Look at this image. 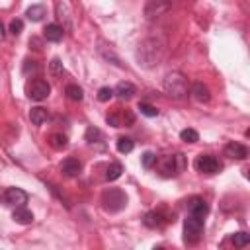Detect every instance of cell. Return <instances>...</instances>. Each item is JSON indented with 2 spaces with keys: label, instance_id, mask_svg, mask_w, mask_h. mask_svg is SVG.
Returning <instances> with one entry per match:
<instances>
[{
  "label": "cell",
  "instance_id": "obj_1",
  "mask_svg": "<svg viewBox=\"0 0 250 250\" xmlns=\"http://www.w3.org/2000/svg\"><path fill=\"white\" fill-rule=\"evenodd\" d=\"M166 53V39L162 35H150L145 41H141L137 49V61L145 68L156 66Z\"/></svg>",
  "mask_w": 250,
  "mask_h": 250
},
{
  "label": "cell",
  "instance_id": "obj_2",
  "mask_svg": "<svg viewBox=\"0 0 250 250\" xmlns=\"http://www.w3.org/2000/svg\"><path fill=\"white\" fill-rule=\"evenodd\" d=\"M162 88L168 96H172L176 100H182V98L188 96V78L182 72H168L164 76Z\"/></svg>",
  "mask_w": 250,
  "mask_h": 250
},
{
  "label": "cell",
  "instance_id": "obj_3",
  "mask_svg": "<svg viewBox=\"0 0 250 250\" xmlns=\"http://www.w3.org/2000/svg\"><path fill=\"white\" fill-rule=\"evenodd\" d=\"M158 162V170L162 176L170 178V176H180L184 170H186V154L182 152H176V154H170V156H164V158H156Z\"/></svg>",
  "mask_w": 250,
  "mask_h": 250
},
{
  "label": "cell",
  "instance_id": "obj_4",
  "mask_svg": "<svg viewBox=\"0 0 250 250\" xmlns=\"http://www.w3.org/2000/svg\"><path fill=\"white\" fill-rule=\"evenodd\" d=\"M127 205V195L119 188H109L102 193V207L107 213H117Z\"/></svg>",
  "mask_w": 250,
  "mask_h": 250
},
{
  "label": "cell",
  "instance_id": "obj_5",
  "mask_svg": "<svg viewBox=\"0 0 250 250\" xmlns=\"http://www.w3.org/2000/svg\"><path fill=\"white\" fill-rule=\"evenodd\" d=\"M203 236V219L195 215H188L184 221V242L197 244Z\"/></svg>",
  "mask_w": 250,
  "mask_h": 250
},
{
  "label": "cell",
  "instance_id": "obj_6",
  "mask_svg": "<svg viewBox=\"0 0 250 250\" xmlns=\"http://www.w3.org/2000/svg\"><path fill=\"white\" fill-rule=\"evenodd\" d=\"M25 92H27V98H29V100H33V102H43V100L49 98L51 86H49V82H45V80H41V78H35V80H31V82L27 84Z\"/></svg>",
  "mask_w": 250,
  "mask_h": 250
},
{
  "label": "cell",
  "instance_id": "obj_7",
  "mask_svg": "<svg viewBox=\"0 0 250 250\" xmlns=\"http://www.w3.org/2000/svg\"><path fill=\"white\" fill-rule=\"evenodd\" d=\"M170 8H172V0H146L145 18L146 20H158L160 16L168 14Z\"/></svg>",
  "mask_w": 250,
  "mask_h": 250
},
{
  "label": "cell",
  "instance_id": "obj_8",
  "mask_svg": "<svg viewBox=\"0 0 250 250\" xmlns=\"http://www.w3.org/2000/svg\"><path fill=\"white\" fill-rule=\"evenodd\" d=\"M105 121H107V125H111V127H131L133 121H135V115H133L129 109L115 107V111L107 113Z\"/></svg>",
  "mask_w": 250,
  "mask_h": 250
},
{
  "label": "cell",
  "instance_id": "obj_9",
  "mask_svg": "<svg viewBox=\"0 0 250 250\" xmlns=\"http://www.w3.org/2000/svg\"><path fill=\"white\" fill-rule=\"evenodd\" d=\"M195 170L201 174H217L221 170V162L213 156V154H199L193 162Z\"/></svg>",
  "mask_w": 250,
  "mask_h": 250
},
{
  "label": "cell",
  "instance_id": "obj_10",
  "mask_svg": "<svg viewBox=\"0 0 250 250\" xmlns=\"http://www.w3.org/2000/svg\"><path fill=\"white\" fill-rule=\"evenodd\" d=\"M4 203L6 205H14V207H20V205H25L27 203V193L21 189V188H8L2 195Z\"/></svg>",
  "mask_w": 250,
  "mask_h": 250
},
{
  "label": "cell",
  "instance_id": "obj_11",
  "mask_svg": "<svg viewBox=\"0 0 250 250\" xmlns=\"http://www.w3.org/2000/svg\"><path fill=\"white\" fill-rule=\"evenodd\" d=\"M57 18H59V21H62V25H61L62 31L72 33L74 23H72V16H70V10H68V4L64 0H59L57 2Z\"/></svg>",
  "mask_w": 250,
  "mask_h": 250
},
{
  "label": "cell",
  "instance_id": "obj_12",
  "mask_svg": "<svg viewBox=\"0 0 250 250\" xmlns=\"http://www.w3.org/2000/svg\"><path fill=\"white\" fill-rule=\"evenodd\" d=\"M61 172H62L66 178H76V176L82 174V162H80L78 158H74V156H68V158L62 160Z\"/></svg>",
  "mask_w": 250,
  "mask_h": 250
},
{
  "label": "cell",
  "instance_id": "obj_13",
  "mask_svg": "<svg viewBox=\"0 0 250 250\" xmlns=\"http://www.w3.org/2000/svg\"><path fill=\"white\" fill-rule=\"evenodd\" d=\"M225 156L236 158V160H246L248 158V148L244 145H240V143L230 141V143L225 145Z\"/></svg>",
  "mask_w": 250,
  "mask_h": 250
},
{
  "label": "cell",
  "instance_id": "obj_14",
  "mask_svg": "<svg viewBox=\"0 0 250 250\" xmlns=\"http://www.w3.org/2000/svg\"><path fill=\"white\" fill-rule=\"evenodd\" d=\"M170 219L162 213V211H148L143 219V223L148 227V229H162Z\"/></svg>",
  "mask_w": 250,
  "mask_h": 250
},
{
  "label": "cell",
  "instance_id": "obj_15",
  "mask_svg": "<svg viewBox=\"0 0 250 250\" xmlns=\"http://www.w3.org/2000/svg\"><path fill=\"white\" fill-rule=\"evenodd\" d=\"M188 213L203 219V217L209 213V205H207L201 197H191V199L188 201Z\"/></svg>",
  "mask_w": 250,
  "mask_h": 250
},
{
  "label": "cell",
  "instance_id": "obj_16",
  "mask_svg": "<svg viewBox=\"0 0 250 250\" xmlns=\"http://www.w3.org/2000/svg\"><path fill=\"white\" fill-rule=\"evenodd\" d=\"M98 53H100V57L104 59V61H107V62H111V64H115V66H123V62L119 61V57L113 53V49L109 47V45H105L104 41H98Z\"/></svg>",
  "mask_w": 250,
  "mask_h": 250
},
{
  "label": "cell",
  "instance_id": "obj_17",
  "mask_svg": "<svg viewBox=\"0 0 250 250\" xmlns=\"http://www.w3.org/2000/svg\"><path fill=\"white\" fill-rule=\"evenodd\" d=\"M191 96H193V100L199 102V104H207V102L211 100V92H209V88H207L203 82H195V84L191 86Z\"/></svg>",
  "mask_w": 250,
  "mask_h": 250
},
{
  "label": "cell",
  "instance_id": "obj_18",
  "mask_svg": "<svg viewBox=\"0 0 250 250\" xmlns=\"http://www.w3.org/2000/svg\"><path fill=\"white\" fill-rule=\"evenodd\" d=\"M62 33L64 31H62V27L59 23H47L45 29H43V37L47 41H51V43H59L62 39Z\"/></svg>",
  "mask_w": 250,
  "mask_h": 250
},
{
  "label": "cell",
  "instance_id": "obj_19",
  "mask_svg": "<svg viewBox=\"0 0 250 250\" xmlns=\"http://www.w3.org/2000/svg\"><path fill=\"white\" fill-rule=\"evenodd\" d=\"M135 92H137V88H135L131 82H127V80L119 82V84L113 88V94H115L117 98H121V100H131V98L135 96Z\"/></svg>",
  "mask_w": 250,
  "mask_h": 250
},
{
  "label": "cell",
  "instance_id": "obj_20",
  "mask_svg": "<svg viewBox=\"0 0 250 250\" xmlns=\"http://www.w3.org/2000/svg\"><path fill=\"white\" fill-rule=\"evenodd\" d=\"M12 219H14L16 223H20V225H29V223H33V213H31L25 205H20V207L14 209Z\"/></svg>",
  "mask_w": 250,
  "mask_h": 250
},
{
  "label": "cell",
  "instance_id": "obj_21",
  "mask_svg": "<svg viewBox=\"0 0 250 250\" xmlns=\"http://www.w3.org/2000/svg\"><path fill=\"white\" fill-rule=\"evenodd\" d=\"M47 117H49V113H47V109L41 107V105L31 107V111H29V119H31L33 125H43V123L47 121Z\"/></svg>",
  "mask_w": 250,
  "mask_h": 250
},
{
  "label": "cell",
  "instance_id": "obj_22",
  "mask_svg": "<svg viewBox=\"0 0 250 250\" xmlns=\"http://www.w3.org/2000/svg\"><path fill=\"white\" fill-rule=\"evenodd\" d=\"M25 16H27L29 21H41L43 16H45V6L43 4H33L25 10Z\"/></svg>",
  "mask_w": 250,
  "mask_h": 250
},
{
  "label": "cell",
  "instance_id": "obj_23",
  "mask_svg": "<svg viewBox=\"0 0 250 250\" xmlns=\"http://www.w3.org/2000/svg\"><path fill=\"white\" fill-rule=\"evenodd\" d=\"M49 143H51V146L57 148V150H62V148L68 146V139H66L62 133H53V135L49 137Z\"/></svg>",
  "mask_w": 250,
  "mask_h": 250
},
{
  "label": "cell",
  "instance_id": "obj_24",
  "mask_svg": "<svg viewBox=\"0 0 250 250\" xmlns=\"http://www.w3.org/2000/svg\"><path fill=\"white\" fill-rule=\"evenodd\" d=\"M121 174H123V166H121L119 162H111V164L107 166V170H105V180H107V182H113V180H117Z\"/></svg>",
  "mask_w": 250,
  "mask_h": 250
},
{
  "label": "cell",
  "instance_id": "obj_25",
  "mask_svg": "<svg viewBox=\"0 0 250 250\" xmlns=\"http://www.w3.org/2000/svg\"><path fill=\"white\" fill-rule=\"evenodd\" d=\"M64 92H66L68 100H72V102H82V98H84V92H82V88L78 84H68Z\"/></svg>",
  "mask_w": 250,
  "mask_h": 250
},
{
  "label": "cell",
  "instance_id": "obj_26",
  "mask_svg": "<svg viewBox=\"0 0 250 250\" xmlns=\"http://www.w3.org/2000/svg\"><path fill=\"white\" fill-rule=\"evenodd\" d=\"M135 148V141L133 139H129V137H119L117 139V150L121 152V154H127V152H131Z\"/></svg>",
  "mask_w": 250,
  "mask_h": 250
},
{
  "label": "cell",
  "instance_id": "obj_27",
  "mask_svg": "<svg viewBox=\"0 0 250 250\" xmlns=\"http://www.w3.org/2000/svg\"><path fill=\"white\" fill-rule=\"evenodd\" d=\"M84 139H86V141L92 145V143H100V141L104 139V135H102V131H100L98 127H88V129H86Z\"/></svg>",
  "mask_w": 250,
  "mask_h": 250
},
{
  "label": "cell",
  "instance_id": "obj_28",
  "mask_svg": "<svg viewBox=\"0 0 250 250\" xmlns=\"http://www.w3.org/2000/svg\"><path fill=\"white\" fill-rule=\"evenodd\" d=\"M248 242H250V234H248V232H242V230H240V232H234V234H232V244H234L236 248H244Z\"/></svg>",
  "mask_w": 250,
  "mask_h": 250
},
{
  "label": "cell",
  "instance_id": "obj_29",
  "mask_svg": "<svg viewBox=\"0 0 250 250\" xmlns=\"http://www.w3.org/2000/svg\"><path fill=\"white\" fill-rule=\"evenodd\" d=\"M180 139H182L184 143H197V141H199V135H197L195 129H184V131L180 133Z\"/></svg>",
  "mask_w": 250,
  "mask_h": 250
},
{
  "label": "cell",
  "instance_id": "obj_30",
  "mask_svg": "<svg viewBox=\"0 0 250 250\" xmlns=\"http://www.w3.org/2000/svg\"><path fill=\"white\" fill-rule=\"evenodd\" d=\"M141 164H143V168H152L154 164H156V154L154 152H150V150H146L143 156H141Z\"/></svg>",
  "mask_w": 250,
  "mask_h": 250
},
{
  "label": "cell",
  "instance_id": "obj_31",
  "mask_svg": "<svg viewBox=\"0 0 250 250\" xmlns=\"http://www.w3.org/2000/svg\"><path fill=\"white\" fill-rule=\"evenodd\" d=\"M113 96H115L113 94V88H109V86H104V88L98 90V100L100 102H109Z\"/></svg>",
  "mask_w": 250,
  "mask_h": 250
},
{
  "label": "cell",
  "instance_id": "obj_32",
  "mask_svg": "<svg viewBox=\"0 0 250 250\" xmlns=\"http://www.w3.org/2000/svg\"><path fill=\"white\" fill-rule=\"evenodd\" d=\"M139 109H141V113L146 115V117H156V115H158V109H156L154 105H150V104H139Z\"/></svg>",
  "mask_w": 250,
  "mask_h": 250
},
{
  "label": "cell",
  "instance_id": "obj_33",
  "mask_svg": "<svg viewBox=\"0 0 250 250\" xmlns=\"http://www.w3.org/2000/svg\"><path fill=\"white\" fill-rule=\"evenodd\" d=\"M39 72V64L35 61H25L23 62V74H37Z\"/></svg>",
  "mask_w": 250,
  "mask_h": 250
},
{
  "label": "cell",
  "instance_id": "obj_34",
  "mask_svg": "<svg viewBox=\"0 0 250 250\" xmlns=\"http://www.w3.org/2000/svg\"><path fill=\"white\" fill-rule=\"evenodd\" d=\"M23 31V21L21 20H12L10 21V33L12 35H20Z\"/></svg>",
  "mask_w": 250,
  "mask_h": 250
},
{
  "label": "cell",
  "instance_id": "obj_35",
  "mask_svg": "<svg viewBox=\"0 0 250 250\" xmlns=\"http://www.w3.org/2000/svg\"><path fill=\"white\" fill-rule=\"evenodd\" d=\"M49 68H51L53 74H62V62H61L59 59H53V61L49 62Z\"/></svg>",
  "mask_w": 250,
  "mask_h": 250
},
{
  "label": "cell",
  "instance_id": "obj_36",
  "mask_svg": "<svg viewBox=\"0 0 250 250\" xmlns=\"http://www.w3.org/2000/svg\"><path fill=\"white\" fill-rule=\"evenodd\" d=\"M29 47H33L35 51H41V41H39L37 37H31V39H29Z\"/></svg>",
  "mask_w": 250,
  "mask_h": 250
},
{
  "label": "cell",
  "instance_id": "obj_37",
  "mask_svg": "<svg viewBox=\"0 0 250 250\" xmlns=\"http://www.w3.org/2000/svg\"><path fill=\"white\" fill-rule=\"evenodd\" d=\"M4 37H6V31H4V25L0 21V41H4Z\"/></svg>",
  "mask_w": 250,
  "mask_h": 250
}]
</instances>
